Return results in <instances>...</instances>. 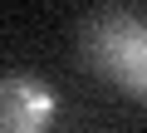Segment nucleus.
Wrapping results in <instances>:
<instances>
[{
	"label": "nucleus",
	"mask_w": 147,
	"mask_h": 133,
	"mask_svg": "<svg viewBox=\"0 0 147 133\" xmlns=\"http://www.w3.org/2000/svg\"><path fill=\"white\" fill-rule=\"evenodd\" d=\"M79 49L98 79L127 89L132 99L147 94V25H142L137 5H103V10L84 15Z\"/></svg>",
	"instance_id": "f257e3e1"
},
{
	"label": "nucleus",
	"mask_w": 147,
	"mask_h": 133,
	"mask_svg": "<svg viewBox=\"0 0 147 133\" xmlns=\"http://www.w3.org/2000/svg\"><path fill=\"white\" fill-rule=\"evenodd\" d=\"M59 113V94L30 74V69H10L0 74V133H49Z\"/></svg>",
	"instance_id": "f03ea898"
}]
</instances>
